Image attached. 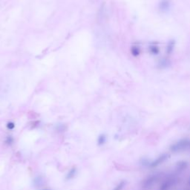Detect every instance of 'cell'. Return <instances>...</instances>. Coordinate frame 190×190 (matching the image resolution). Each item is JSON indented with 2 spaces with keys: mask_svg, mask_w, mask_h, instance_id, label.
Here are the masks:
<instances>
[{
  "mask_svg": "<svg viewBox=\"0 0 190 190\" xmlns=\"http://www.w3.org/2000/svg\"><path fill=\"white\" fill-rule=\"evenodd\" d=\"M76 174H77V168H76V167L71 168V169L69 170V172H68L66 177V181H69V180L73 179L74 177H75Z\"/></svg>",
  "mask_w": 190,
  "mask_h": 190,
  "instance_id": "6da1fadb",
  "label": "cell"
},
{
  "mask_svg": "<svg viewBox=\"0 0 190 190\" xmlns=\"http://www.w3.org/2000/svg\"><path fill=\"white\" fill-rule=\"evenodd\" d=\"M105 142H106V137H105V135L101 134V135H100L98 137V138H97V144L99 146L103 145L105 143Z\"/></svg>",
  "mask_w": 190,
  "mask_h": 190,
  "instance_id": "7a4b0ae2",
  "label": "cell"
},
{
  "mask_svg": "<svg viewBox=\"0 0 190 190\" xmlns=\"http://www.w3.org/2000/svg\"><path fill=\"white\" fill-rule=\"evenodd\" d=\"M5 143H6V144H8L9 146L11 145L13 143V138L11 136H8L5 140Z\"/></svg>",
  "mask_w": 190,
  "mask_h": 190,
  "instance_id": "3957f363",
  "label": "cell"
},
{
  "mask_svg": "<svg viewBox=\"0 0 190 190\" xmlns=\"http://www.w3.org/2000/svg\"><path fill=\"white\" fill-rule=\"evenodd\" d=\"M7 128L10 129V130H12V129L15 128V124L12 123V122H10V123L7 124Z\"/></svg>",
  "mask_w": 190,
  "mask_h": 190,
  "instance_id": "277c9868",
  "label": "cell"
},
{
  "mask_svg": "<svg viewBox=\"0 0 190 190\" xmlns=\"http://www.w3.org/2000/svg\"><path fill=\"white\" fill-rule=\"evenodd\" d=\"M42 190H51V189H42Z\"/></svg>",
  "mask_w": 190,
  "mask_h": 190,
  "instance_id": "5b68a950",
  "label": "cell"
}]
</instances>
